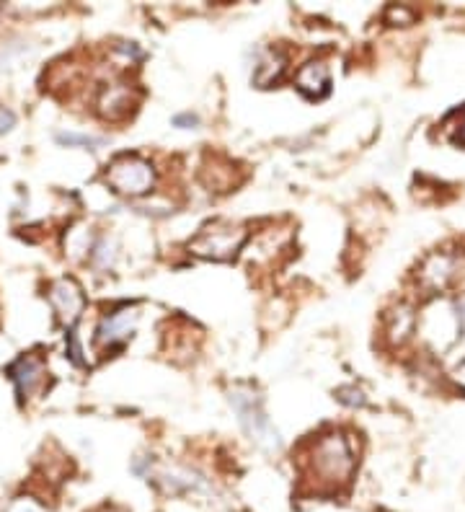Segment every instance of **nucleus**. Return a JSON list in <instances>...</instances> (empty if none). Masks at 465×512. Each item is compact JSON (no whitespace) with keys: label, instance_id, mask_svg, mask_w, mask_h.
Returning a JSON list of instances; mask_svg holds the SVG:
<instances>
[{"label":"nucleus","instance_id":"obj_3","mask_svg":"<svg viewBox=\"0 0 465 512\" xmlns=\"http://www.w3.org/2000/svg\"><path fill=\"white\" fill-rule=\"evenodd\" d=\"M230 404L236 409L238 422L246 430V435L254 440L259 448L264 450H277L279 448V435L274 430V425L269 422L267 412H264V404H261L259 394L254 391H233L230 394Z\"/></svg>","mask_w":465,"mask_h":512},{"label":"nucleus","instance_id":"obj_10","mask_svg":"<svg viewBox=\"0 0 465 512\" xmlns=\"http://www.w3.org/2000/svg\"><path fill=\"white\" fill-rule=\"evenodd\" d=\"M287 65V57L279 50H264L259 57V63L254 68V83L256 86H269L282 75Z\"/></svg>","mask_w":465,"mask_h":512},{"label":"nucleus","instance_id":"obj_17","mask_svg":"<svg viewBox=\"0 0 465 512\" xmlns=\"http://www.w3.org/2000/svg\"><path fill=\"white\" fill-rule=\"evenodd\" d=\"M174 125L176 127H184V130H189V127H197L199 125V117H197V114H192V112L176 114Z\"/></svg>","mask_w":465,"mask_h":512},{"label":"nucleus","instance_id":"obj_18","mask_svg":"<svg viewBox=\"0 0 465 512\" xmlns=\"http://www.w3.org/2000/svg\"><path fill=\"white\" fill-rule=\"evenodd\" d=\"M8 512H44L42 507L37 505V502H31V500H16L11 505V510Z\"/></svg>","mask_w":465,"mask_h":512},{"label":"nucleus","instance_id":"obj_16","mask_svg":"<svg viewBox=\"0 0 465 512\" xmlns=\"http://www.w3.org/2000/svg\"><path fill=\"white\" fill-rule=\"evenodd\" d=\"M68 355L73 357V363H78V365H83V360H81V344H78V337H75V331L70 329L68 331Z\"/></svg>","mask_w":465,"mask_h":512},{"label":"nucleus","instance_id":"obj_21","mask_svg":"<svg viewBox=\"0 0 465 512\" xmlns=\"http://www.w3.org/2000/svg\"><path fill=\"white\" fill-rule=\"evenodd\" d=\"M104 512H117V510H104Z\"/></svg>","mask_w":465,"mask_h":512},{"label":"nucleus","instance_id":"obj_5","mask_svg":"<svg viewBox=\"0 0 465 512\" xmlns=\"http://www.w3.org/2000/svg\"><path fill=\"white\" fill-rule=\"evenodd\" d=\"M137 319H140L137 306H122L117 311L106 313L104 319H101L99 329H96V342H99V347H104V350L124 347L132 339V334H135Z\"/></svg>","mask_w":465,"mask_h":512},{"label":"nucleus","instance_id":"obj_11","mask_svg":"<svg viewBox=\"0 0 465 512\" xmlns=\"http://www.w3.org/2000/svg\"><path fill=\"white\" fill-rule=\"evenodd\" d=\"M91 259L99 269H109L114 259H117V244H114L112 238H99V244L91 249Z\"/></svg>","mask_w":465,"mask_h":512},{"label":"nucleus","instance_id":"obj_15","mask_svg":"<svg viewBox=\"0 0 465 512\" xmlns=\"http://www.w3.org/2000/svg\"><path fill=\"white\" fill-rule=\"evenodd\" d=\"M13 127H16V114H13L11 109L0 107V135H3V132H11Z\"/></svg>","mask_w":465,"mask_h":512},{"label":"nucleus","instance_id":"obj_7","mask_svg":"<svg viewBox=\"0 0 465 512\" xmlns=\"http://www.w3.org/2000/svg\"><path fill=\"white\" fill-rule=\"evenodd\" d=\"M50 303L52 308H55L57 316H60L62 324H70V326L78 321L83 306H86L81 288H78L73 280H57L50 288Z\"/></svg>","mask_w":465,"mask_h":512},{"label":"nucleus","instance_id":"obj_2","mask_svg":"<svg viewBox=\"0 0 465 512\" xmlns=\"http://www.w3.org/2000/svg\"><path fill=\"white\" fill-rule=\"evenodd\" d=\"M248 231L243 225L225 223V220H215L207 223L197 236L189 241V251L202 259H212V262H228L246 244Z\"/></svg>","mask_w":465,"mask_h":512},{"label":"nucleus","instance_id":"obj_6","mask_svg":"<svg viewBox=\"0 0 465 512\" xmlns=\"http://www.w3.org/2000/svg\"><path fill=\"white\" fill-rule=\"evenodd\" d=\"M8 375L16 383V394H19L21 401L39 394L44 381H47V370H44V365L34 355H21L16 363L8 365Z\"/></svg>","mask_w":465,"mask_h":512},{"label":"nucleus","instance_id":"obj_4","mask_svg":"<svg viewBox=\"0 0 465 512\" xmlns=\"http://www.w3.org/2000/svg\"><path fill=\"white\" fill-rule=\"evenodd\" d=\"M106 182L112 184L114 192L127 194V197H143L155 184L153 163L140 156L117 158L106 171Z\"/></svg>","mask_w":465,"mask_h":512},{"label":"nucleus","instance_id":"obj_12","mask_svg":"<svg viewBox=\"0 0 465 512\" xmlns=\"http://www.w3.org/2000/svg\"><path fill=\"white\" fill-rule=\"evenodd\" d=\"M57 143L68 145V148H99L104 140L96 138V135H83V132H57Z\"/></svg>","mask_w":465,"mask_h":512},{"label":"nucleus","instance_id":"obj_14","mask_svg":"<svg viewBox=\"0 0 465 512\" xmlns=\"http://www.w3.org/2000/svg\"><path fill=\"white\" fill-rule=\"evenodd\" d=\"M336 399L341 401V404H349V406H362L365 404V399H362V394L357 391V388H339V394H336Z\"/></svg>","mask_w":465,"mask_h":512},{"label":"nucleus","instance_id":"obj_8","mask_svg":"<svg viewBox=\"0 0 465 512\" xmlns=\"http://www.w3.org/2000/svg\"><path fill=\"white\" fill-rule=\"evenodd\" d=\"M295 86H298L300 94L308 96V99H323L331 88L329 68L323 63H316V60H313V63H305L303 68L298 70V75H295Z\"/></svg>","mask_w":465,"mask_h":512},{"label":"nucleus","instance_id":"obj_13","mask_svg":"<svg viewBox=\"0 0 465 512\" xmlns=\"http://www.w3.org/2000/svg\"><path fill=\"white\" fill-rule=\"evenodd\" d=\"M427 277L432 280V285H442V282L450 277V262H447L445 256H437V259H432V264H429V269H427Z\"/></svg>","mask_w":465,"mask_h":512},{"label":"nucleus","instance_id":"obj_20","mask_svg":"<svg viewBox=\"0 0 465 512\" xmlns=\"http://www.w3.org/2000/svg\"><path fill=\"white\" fill-rule=\"evenodd\" d=\"M455 375H458V381L463 383V386H465V363L460 365V368H458V373H455Z\"/></svg>","mask_w":465,"mask_h":512},{"label":"nucleus","instance_id":"obj_1","mask_svg":"<svg viewBox=\"0 0 465 512\" xmlns=\"http://www.w3.org/2000/svg\"><path fill=\"white\" fill-rule=\"evenodd\" d=\"M357 469V456L347 435L341 432H326L308 448L303 461L305 479L313 484L318 494H336L352 481Z\"/></svg>","mask_w":465,"mask_h":512},{"label":"nucleus","instance_id":"obj_19","mask_svg":"<svg viewBox=\"0 0 465 512\" xmlns=\"http://www.w3.org/2000/svg\"><path fill=\"white\" fill-rule=\"evenodd\" d=\"M455 321H458V334H465V295L455 306Z\"/></svg>","mask_w":465,"mask_h":512},{"label":"nucleus","instance_id":"obj_9","mask_svg":"<svg viewBox=\"0 0 465 512\" xmlns=\"http://www.w3.org/2000/svg\"><path fill=\"white\" fill-rule=\"evenodd\" d=\"M99 109L104 117L109 119H122L135 109V94H132V88L127 86H109L101 94Z\"/></svg>","mask_w":465,"mask_h":512}]
</instances>
